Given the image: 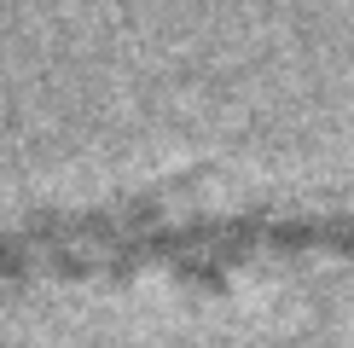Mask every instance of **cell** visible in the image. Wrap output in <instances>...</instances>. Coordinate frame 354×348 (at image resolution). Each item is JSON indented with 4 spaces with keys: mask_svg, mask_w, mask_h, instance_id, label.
<instances>
[{
    "mask_svg": "<svg viewBox=\"0 0 354 348\" xmlns=\"http://www.w3.org/2000/svg\"><path fill=\"white\" fill-rule=\"evenodd\" d=\"M354 255V192H285L239 203H99L0 232V255L53 267L221 273L256 255Z\"/></svg>",
    "mask_w": 354,
    "mask_h": 348,
    "instance_id": "1",
    "label": "cell"
}]
</instances>
